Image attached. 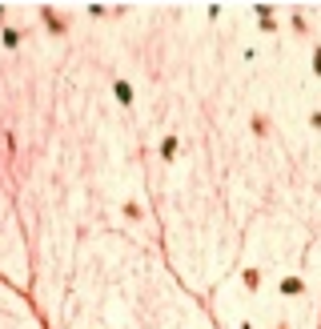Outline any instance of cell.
Masks as SVG:
<instances>
[{
  "label": "cell",
  "mask_w": 321,
  "mask_h": 329,
  "mask_svg": "<svg viewBox=\"0 0 321 329\" xmlns=\"http://www.w3.org/2000/svg\"><path fill=\"white\" fill-rule=\"evenodd\" d=\"M281 289H285V293H301V281H297V277H289V281H285Z\"/></svg>",
  "instance_id": "1"
}]
</instances>
